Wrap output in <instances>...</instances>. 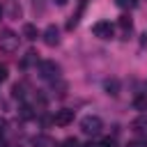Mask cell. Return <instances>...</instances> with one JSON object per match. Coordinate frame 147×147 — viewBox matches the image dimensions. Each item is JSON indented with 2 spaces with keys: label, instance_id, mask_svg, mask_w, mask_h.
<instances>
[{
  "label": "cell",
  "instance_id": "obj_1",
  "mask_svg": "<svg viewBox=\"0 0 147 147\" xmlns=\"http://www.w3.org/2000/svg\"><path fill=\"white\" fill-rule=\"evenodd\" d=\"M0 51L5 53H16L18 51V34L9 28H2L0 30Z\"/></svg>",
  "mask_w": 147,
  "mask_h": 147
},
{
  "label": "cell",
  "instance_id": "obj_2",
  "mask_svg": "<svg viewBox=\"0 0 147 147\" xmlns=\"http://www.w3.org/2000/svg\"><path fill=\"white\" fill-rule=\"evenodd\" d=\"M101 129H103V122H101V117H96V115H85V117L80 119V131H83L85 136H99Z\"/></svg>",
  "mask_w": 147,
  "mask_h": 147
},
{
  "label": "cell",
  "instance_id": "obj_3",
  "mask_svg": "<svg viewBox=\"0 0 147 147\" xmlns=\"http://www.w3.org/2000/svg\"><path fill=\"white\" fill-rule=\"evenodd\" d=\"M39 74H41V78H46V80H57V78H60V64L53 62V60H44V62L39 64Z\"/></svg>",
  "mask_w": 147,
  "mask_h": 147
},
{
  "label": "cell",
  "instance_id": "obj_4",
  "mask_svg": "<svg viewBox=\"0 0 147 147\" xmlns=\"http://www.w3.org/2000/svg\"><path fill=\"white\" fill-rule=\"evenodd\" d=\"M92 34H94V37H99V39H113L115 28H113V23H110V21H96V23L92 25Z\"/></svg>",
  "mask_w": 147,
  "mask_h": 147
},
{
  "label": "cell",
  "instance_id": "obj_5",
  "mask_svg": "<svg viewBox=\"0 0 147 147\" xmlns=\"http://www.w3.org/2000/svg\"><path fill=\"white\" fill-rule=\"evenodd\" d=\"M41 37H44V44H46V46H51V48L57 46V44H60V30H57V25H48Z\"/></svg>",
  "mask_w": 147,
  "mask_h": 147
},
{
  "label": "cell",
  "instance_id": "obj_6",
  "mask_svg": "<svg viewBox=\"0 0 147 147\" xmlns=\"http://www.w3.org/2000/svg\"><path fill=\"white\" fill-rule=\"evenodd\" d=\"M53 122L57 124V126H69L71 122H74V110H57L55 113V117H53Z\"/></svg>",
  "mask_w": 147,
  "mask_h": 147
},
{
  "label": "cell",
  "instance_id": "obj_7",
  "mask_svg": "<svg viewBox=\"0 0 147 147\" xmlns=\"http://www.w3.org/2000/svg\"><path fill=\"white\" fill-rule=\"evenodd\" d=\"M23 37H25V39H30V41H34V39L39 37L37 25H34V23H25V25H23Z\"/></svg>",
  "mask_w": 147,
  "mask_h": 147
},
{
  "label": "cell",
  "instance_id": "obj_8",
  "mask_svg": "<svg viewBox=\"0 0 147 147\" xmlns=\"http://www.w3.org/2000/svg\"><path fill=\"white\" fill-rule=\"evenodd\" d=\"M83 9H85V0L80 2V7H78V11H76V14H74V16H71V18L67 21V30H74V28L78 25V21H80V16H83Z\"/></svg>",
  "mask_w": 147,
  "mask_h": 147
},
{
  "label": "cell",
  "instance_id": "obj_9",
  "mask_svg": "<svg viewBox=\"0 0 147 147\" xmlns=\"http://www.w3.org/2000/svg\"><path fill=\"white\" fill-rule=\"evenodd\" d=\"M103 90H106V94L115 96V94H119V83H117L115 78H110V80H106V83H103Z\"/></svg>",
  "mask_w": 147,
  "mask_h": 147
},
{
  "label": "cell",
  "instance_id": "obj_10",
  "mask_svg": "<svg viewBox=\"0 0 147 147\" xmlns=\"http://www.w3.org/2000/svg\"><path fill=\"white\" fill-rule=\"evenodd\" d=\"M131 129H133L136 133H147V117H138V119H133V122H131Z\"/></svg>",
  "mask_w": 147,
  "mask_h": 147
},
{
  "label": "cell",
  "instance_id": "obj_11",
  "mask_svg": "<svg viewBox=\"0 0 147 147\" xmlns=\"http://www.w3.org/2000/svg\"><path fill=\"white\" fill-rule=\"evenodd\" d=\"M133 108L136 110H147V94H138L133 99Z\"/></svg>",
  "mask_w": 147,
  "mask_h": 147
},
{
  "label": "cell",
  "instance_id": "obj_12",
  "mask_svg": "<svg viewBox=\"0 0 147 147\" xmlns=\"http://www.w3.org/2000/svg\"><path fill=\"white\" fill-rule=\"evenodd\" d=\"M117 23H119V28H122L124 32H131V28H133L131 16H126V14H124V16H119V21H117Z\"/></svg>",
  "mask_w": 147,
  "mask_h": 147
},
{
  "label": "cell",
  "instance_id": "obj_13",
  "mask_svg": "<svg viewBox=\"0 0 147 147\" xmlns=\"http://www.w3.org/2000/svg\"><path fill=\"white\" fill-rule=\"evenodd\" d=\"M115 5L122 7V9H133L138 5V0H115Z\"/></svg>",
  "mask_w": 147,
  "mask_h": 147
},
{
  "label": "cell",
  "instance_id": "obj_14",
  "mask_svg": "<svg viewBox=\"0 0 147 147\" xmlns=\"http://www.w3.org/2000/svg\"><path fill=\"white\" fill-rule=\"evenodd\" d=\"M9 14H11V18H18V16H21V5L11 2V5H9Z\"/></svg>",
  "mask_w": 147,
  "mask_h": 147
},
{
  "label": "cell",
  "instance_id": "obj_15",
  "mask_svg": "<svg viewBox=\"0 0 147 147\" xmlns=\"http://www.w3.org/2000/svg\"><path fill=\"white\" fill-rule=\"evenodd\" d=\"M60 147H80V145H78V140H76V138H64Z\"/></svg>",
  "mask_w": 147,
  "mask_h": 147
},
{
  "label": "cell",
  "instance_id": "obj_16",
  "mask_svg": "<svg viewBox=\"0 0 147 147\" xmlns=\"http://www.w3.org/2000/svg\"><path fill=\"white\" fill-rule=\"evenodd\" d=\"M32 9H34V14H41L44 11V0H32Z\"/></svg>",
  "mask_w": 147,
  "mask_h": 147
},
{
  "label": "cell",
  "instance_id": "obj_17",
  "mask_svg": "<svg viewBox=\"0 0 147 147\" xmlns=\"http://www.w3.org/2000/svg\"><path fill=\"white\" fill-rule=\"evenodd\" d=\"M7 78H9V69H7L5 64H0V83H5Z\"/></svg>",
  "mask_w": 147,
  "mask_h": 147
},
{
  "label": "cell",
  "instance_id": "obj_18",
  "mask_svg": "<svg viewBox=\"0 0 147 147\" xmlns=\"http://www.w3.org/2000/svg\"><path fill=\"white\" fill-rule=\"evenodd\" d=\"M32 60H37V53H34V51H28V55H25V60H23V67H25V64H30Z\"/></svg>",
  "mask_w": 147,
  "mask_h": 147
},
{
  "label": "cell",
  "instance_id": "obj_19",
  "mask_svg": "<svg viewBox=\"0 0 147 147\" xmlns=\"http://www.w3.org/2000/svg\"><path fill=\"white\" fill-rule=\"evenodd\" d=\"M11 94H14L16 99H18V96H23V85H18V83H16V85L11 87Z\"/></svg>",
  "mask_w": 147,
  "mask_h": 147
},
{
  "label": "cell",
  "instance_id": "obj_20",
  "mask_svg": "<svg viewBox=\"0 0 147 147\" xmlns=\"http://www.w3.org/2000/svg\"><path fill=\"white\" fill-rule=\"evenodd\" d=\"M101 147H115V140H113V138H106V140L101 142Z\"/></svg>",
  "mask_w": 147,
  "mask_h": 147
},
{
  "label": "cell",
  "instance_id": "obj_21",
  "mask_svg": "<svg viewBox=\"0 0 147 147\" xmlns=\"http://www.w3.org/2000/svg\"><path fill=\"white\" fill-rule=\"evenodd\" d=\"M126 147H147V142H140V140H133V142H129Z\"/></svg>",
  "mask_w": 147,
  "mask_h": 147
},
{
  "label": "cell",
  "instance_id": "obj_22",
  "mask_svg": "<svg viewBox=\"0 0 147 147\" xmlns=\"http://www.w3.org/2000/svg\"><path fill=\"white\" fill-rule=\"evenodd\" d=\"M55 5H60V7H64V5H67V0H55Z\"/></svg>",
  "mask_w": 147,
  "mask_h": 147
},
{
  "label": "cell",
  "instance_id": "obj_23",
  "mask_svg": "<svg viewBox=\"0 0 147 147\" xmlns=\"http://www.w3.org/2000/svg\"><path fill=\"white\" fill-rule=\"evenodd\" d=\"M0 18H2V7H0Z\"/></svg>",
  "mask_w": 147,
  "mask_h": 147
}]
</instances>
